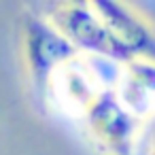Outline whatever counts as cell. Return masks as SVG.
<instances>
[{
  "label": "cell",
  "instance_id": "1",
  "mask_svg": "<svg viewBox=\"0 0 155 155\" xmlns=\"http://www.w3.org/2000/svg\"><path fill=\"white\" fill-rule=\"evenodd\" d=\"M45 19L81 55L117 62L119 66L134 60L115 41V36L94 13L89 2H58L47 11Z\"/></svg>",
  "mask_w": 155,
  "mask_h": 155
},
{
  "label": "cell",
  "instance_id": "2",
  "mask_svg": "<svg viewBox=\"0 0 155 155\" xmlns=\"http://www.w3.org/2000/svg\"><path fill=\"white\" fill-rule=\"evenodd\" d=\"M21 49L24 62L28 70V79L36 100L47 104L49 83L60 66L68 60L81 55L62 34L53 30V26L41 15H26L21 24Z\"/></svg>",
  "mask_w": 155,
  "mask_h": 155
},
{
  "label": "cell",
  "instance_id": "3",
  "mask_svg": "<svg viewBox=\"0 0 155 155\" xmlns=\"http://www.w3.org/2000/svg\"><path fill=\"white\" fill-rule=\"evenodd\" d=\"M89 138L104 155H134L142 134V121L117 100L113 89H104L81 117Z\"/></svg>",
  "mask_w": 155,
  "mask_h": 155
},
{
  "label": "cell",
  "instance_id": "4",
  "mask_svg": "<svg viewBox=\"0 0 155 155\" xmlns=\"http://www.w3.org/2000/svg\"><path fill=\"white\" fill-rule=\"evenodd\" d=\"M113 89L102 85V79L98 77L91 58L77 55L68 60L64 66L58 68L49 83L47 102H53L58 108H62L68 115L83 117L85 110L91 106V102L104 91Z\"/></svg>",
  "mask_w": 155,
  "mask_h": 155
},
{
  "label": "cell",
  "instance_id": "5",
  "mask_svg": "<svg viewBox=\"0 0 155 155\" xmlns=\"http://www.w3.org/2000/svg\"><path fill=\"white\" fill-rule=\"evenodd\" d=\"M94 13L102 19V24L108 28V32L115 36V41L134 58V60H149L153 62L155 51V34L153 24L136 11L127 2H89Z\"/></svg>",
  "mask_w": 155,
  "mask_h": 155
},
{
  "label": "cell",
  "instance_id": "6",
  "mask_svg": "<svg viewBox=\"0 0 155 155\" xmlns=\"http://www.w3.org/2000/svg\"><path fill=\"white\" fill-rule=\"evenodd\" d=\"M153 62L132 60L121 64L113 91L123 108L142 121L149 119L153 110Z\"/></svg>",
  "mask_w": 155,
  "mask_h": 155
}]
</instances>
